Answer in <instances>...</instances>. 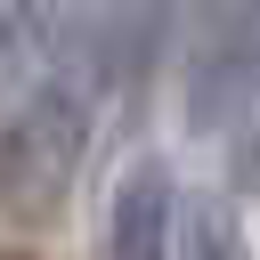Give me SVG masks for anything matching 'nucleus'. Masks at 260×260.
I'll return each mask as SVG.
<instances>
[{
	"mask_svg": "<svg viewBox=\"0 0 260 260\" xmlns=\"http://www.w3.org/2000/svg\"><path fill=\"white\" fill-rule=\"evenodd\" d=\"M260 98V0H187V130L219 138Z\"/></svg>",
	"mask_w": 260,
	"mask_h": 260,
	"instance_id": "2",
	"label": "nucleus"
},
{
	"mask_svg": "<svg viewBox=\"0 0 260 260\" xmlns=\"http://www.w3.org/2000/svg\"><path fill=\"white\" fill-rule=\"evenodd\" d=\"M171 260H252L236 203H219V195H195V203H179V252H171Z\"/></svg>",
	"mask_w": 260,
	"mask_h": 260,
	"instance_id": "4",
	"label": "nucleus"
},
{
	"mask_svg": "<svg viewBox=\"0 0 260 260\" xmlns=\"http://www.w3.org/2000/svg\"><path fill=\"white\" fill-rule=\"evenodd\" d=\"M81 154H89V98L73 89V73L32 81V98L0 130V219L49 228L81 179Z\"/></svg>",
	"mask_w": 260,
	"mask_h": 260,
	"instance_id": "1",
	"label": "nucleus"
},
{
	"mask_svg": "<svg viewBox=\"0 0 260 260\" xmlns=\"http://www.w3.org/2000/svg\"><path fill=\"white\" fill-rule=\"evenodd\" d=\"M0 57H8V0H0Z\"/></svg>",
	"mask_w": 260,
	"mask_h": 260,
	"instance_id": "5",
	"label": "nucleus"
},
{
	"mask_svg": "<svg viewBox=\"0 0 260 260\" xmlns=\"http://www.w3.org/2000/svg\"><path fill=\"white\" fill-rule=\"evenodd\" d=\"M179 179L171 162H138L114 195V219H106V260H171L179 252Z\"/></svg>",
	"mask_w": 260,
	"mask_h": 260,
	"instance_id": "3",
	"label": "nucleus"
}]
</instances>
